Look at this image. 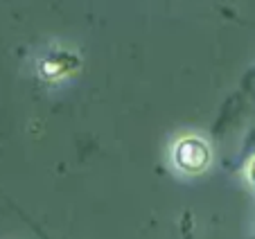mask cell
Wrapping results in <instances>:
<instances>
[{
    "instance_id": "cell-1",
    "label": "cell",
    "mask_w": 255,
    "mask_h": 239,
    "mask_svg": "<svg viewBox=\"0 0 255 239\" xmlns=\"http://www.w3.org/2000/svg\"><path fill=\"white\" fill-rule=\"evenodd\" d=\"M176 163L178 167L188 169V172H199L208 163V147L203 140L185 138L176 147Z\"/></svg>"
}]
</instances>
